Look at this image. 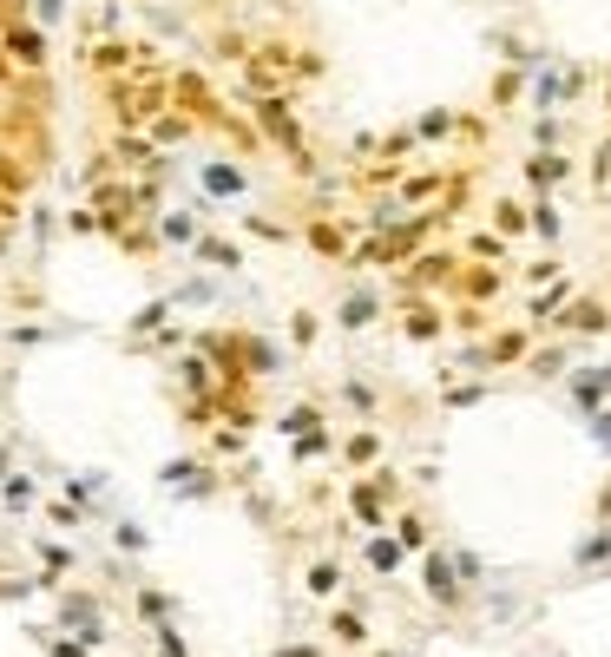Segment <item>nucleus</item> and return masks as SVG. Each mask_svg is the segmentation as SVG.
<instances>
[{"label": "nucleus", "mask_w": 611, "mask_h": 657, "mask_svg": "<svg viewBox=\"0 0 611 657\" xmlns=\"http://www.w3.org/2000/svg\"><path fill=\"white\" fill-rule=\"evenodd\" d=\"M368 559H375L382 572H395V565H401V552H395V539H375V546H368Z\"/></svg>", "instance_id": "f257e3e1"}]
</instances>
